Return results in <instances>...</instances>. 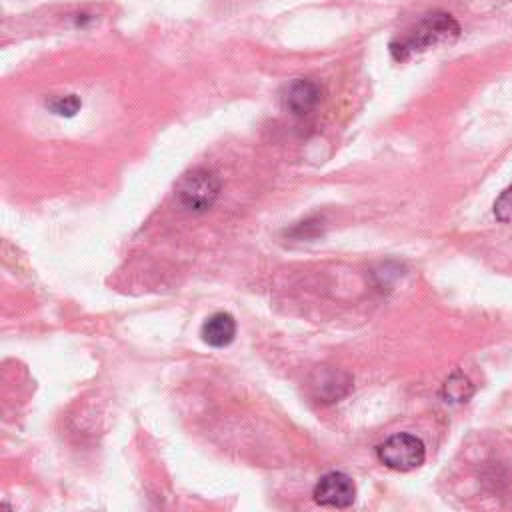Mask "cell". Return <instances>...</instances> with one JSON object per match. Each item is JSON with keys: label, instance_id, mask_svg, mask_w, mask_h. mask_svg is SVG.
Masks as SVG:
<instances>
[{"label": "cell", "instance_id": "obj_1", "mask_svg": "<svg viewBox=\"0 0 512 512\" xmlns=\"http://www.w3.org/2000/svg\"><path fill=\"white\" fill-rule=\"evenodd\" d=\"M458 34L460 24L448 12H430L410 30L406 38L390 42V54L394 60H406L410 54L450 42L458 38Z\"/></svg>", "mask_w": 512, "mask_h": 512}, {"label": "cell", "instance_id": "obj_2", "mask_svg": "<svg viewBox=\"0 0 512 512\" xmlns=\"http://www.w3.org/2000/svg\"><path fill=\"white\" fill-rule=\"evenodd\" d=\"M220 194V180L206 168L188 170L176 184L178 202L190 212H206Z\"/></svg>", "mask_w": 512, "mask_h": 512}, {"label": "cell", "instance_id": "obj_3", "mask_svg": "<svg viewBox=\"0 0 512 512\" xmlns=\"http://www.w3.org/2000/svg\"><path fill=\"white\" fill-rule=\"evenodd\" d=\"M376 456L386 468L398 470V472H408V470L422 466V462L426 458V448L418 436L400 432V434L386 438L376 448Z\"/></svg>", "mask_w": 512, "mask_h": 512}, {"label": "cell", "instance_id": "obj_4", "mask_svg": "<svg viewBox=\"0 0 512 512\" xmlns=\"http://www.w3.org/2000/svg\"><path fill=\"white\" fill-rule=\"evenodd\" d=\"M314 500L328 508H348L356 500L354 480L344 472H328L314 486Z\"/></svg>", "mask_w": 512, "mask_h": 512}, {"label": "cell", "instance_id": "obj_5", "mask_svg": "<svg viewBox=\"0 0 512 512\" xmlns=\"http://www.w3.org/2000/svg\"><path fill=\"white\" fill-rule=\"evenodd\" d=\"M310 390L318 402H338L352 388V378L336 368H318L310 378Z\"/></svg>", "mask_w": 512, "mask_h": 512}, {"label": "cell", "instance_id": "obj_6", "mask_svg": "<svg viewBox=\"0 0 512 512\" xmlns=\"http://www.w3.org/2000/svg\"><path fill=\"white\" fill-rule=\"evenodd\" d=\"M322 102V86L310 78H296L286 86L284 106L296 116H308Z\"/></svg>", "mask_w": 512, "mask_h": 512}, {"label": "cell", "instance_id": "obj_7", "mask_svg": "<svg viewBox=\"0 0 512 512\" xmlns=\"http://www.w3.org/2000/svg\"><path fill=\"white\" fill-rule=\"evenodd\" d=\"M202 340L212 348L228 346L236 336V320L228 312H216L206 318L200 328Z\"/></svg>", "mask_w": 512, "mask_h": 512}, {"label": "cell", "instance_id": "obj_8", "mask_svg": "<svg viewBox=\"0 0 512 512\" xmlns=\"http://www.w3.org/2000/svg\"><path fill=\"white\" fill-rule=\"evenodd\" d=\"M474 394V384L470 382V378L460 372L454 370L442 384V396L446 402H454V404H462L466 402L470 396Z\"/></svg>", "mask_w": 512, "mask_h": 512}, {"label": "cell", "instance_id": "obj_9", "mask_svg": "<svg viewBox=\"0 0 512 512\" xmlns=\"http://www.w3.org/2000/svg\"><path fill=\"white\" fill-rule=\"evenodd\" d=\"M82 102L76 94H64V96H54L52 100H48V108L52 110V114L56 116H74L80 110Z\"/></svg>", "mask_w": 512, "mask_h": 512}, {"label": "cell", "instance_id": "obj_10", "mask_svg": "<svg viewBox=\"0 0 512 512\" xmlns=\"http://www.w3.org/2000/svg\"><path fill=\"white\" fill-rule=\"evenodd\" d=\"M494 216L500 222H512V184L500 192L494 202Z\"/></svg>", "mask_w": 512, "mask_h": 512}]
</instances>
